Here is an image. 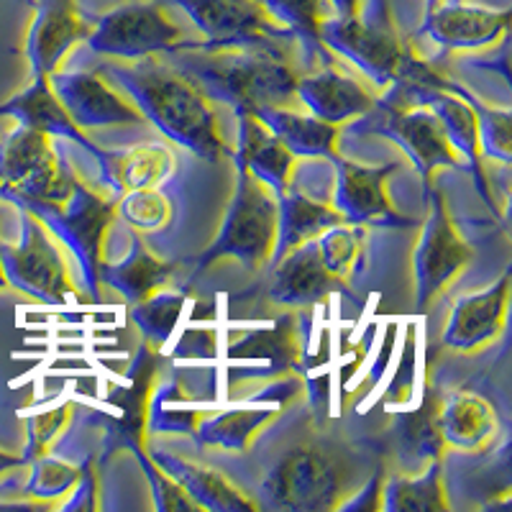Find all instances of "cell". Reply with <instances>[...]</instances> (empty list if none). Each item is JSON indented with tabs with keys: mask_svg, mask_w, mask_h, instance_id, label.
Masks as SVG:
<instances>
[{
	"mask_svg": "<svg viewBox=\"0 0 512 512\" xmlns=\"http://www.w3.org/2000/svg\"><path fill=\"white\" fill-rule=\"evenodd\" d=\"M100 72L134 98L146 121H152L167 139L185 146L187 152L208 162L231 157L208 98L177 67L159 62L157 57H144L134 62H103Z\"/></svg>",
	"mask_w": 512,
	"mask_h": 512,
	"instance_id": "1",
	"label": "cell"
},
{
	"mask_svg": "<svg viewBox=\"0 0 512 512\" xmlns=\"http://www.w3.org/2000/svg\"><path fill=\"white\" fill-rule=\"evenodd\" d=\"M172 67L190 77L208 100H221L236 116L254 113L264 105H290L297 75L287 54L262 49H177L164 54Z\"/></svg>",
	"mask_w": 512,
	"mask_h": 512,
	"instance_id": "2",
	"label": "cell"
},
{
	"mask_svg": "<svg viewBox=\"0 0 512 512\" xmlns=\"http://www.w3.org/2000/svg\"><path fill=\"white\" fill-rule=\"evenodd\" d=\"M320 44L344 57L374 85H431L438 80L392 26L384 0H364L356 16L326 18L320 24Z\"/></svg>",
	"mask_w": 512,
	"mask_h": 512,
	"instance_id": "3",
	"label": "cell"
},
{
	"mask_svg": "<svg viewBox=\"0 0 512 512\" xmlns=\"http://www.w3.org/2000/svg\"><path fill=\"white\" fill-rule=\"evenodd\" d=\"M349 472V459L333 443L318 438L295 443L269 466L259 487L262 507L290 512L338 510L354 484Z\"/></svg>",
	"mask_w": 512,
	"mask_h": 512,
	"instance_id": "4",
	"label": "cell"
},
{
	"mask_svg": "<svg viewBox=\"0 0 512 512\" xmlns=\"http://www.w3.org/2000/svg\"><path fill=\"white\" fill-rule=\"evenodd\" d=\"M75 182V172L54 149L52 136L18 123L0 141V200L18 208L29 203H59Z\"/></svg>",
	"mask_w": 512,
	"mask_h": 512,
	"instance_id": "5",
	"label": "cell"
},
{
	"mask_svg": "<svg viewBox=\"0 0 512 512\" xmlns=\"http://www.w3.org/2000/svg\"><path fill=\"white\" fill-rule=\"evenodd\" d=\"M274 241H277V198L244 164H236L233 203L221 233L198 259V272L208 269L218 259H239L249 269L262 267L272 256Z\"/></svg>",
	"mask_w": 512,
	"mask_h": 512,
	"instance_id": "6",
	"label": "cell"
},
{
	"mask_svg": "<svg viewBox=\"0 0 512 512\" xmlns=\"http://www.w3.org/2000/svg\"><path fill=\"white\" fill-rule=\"evenodd\" d=\"M88 47L100 57L134 62L144 57L195 49L198 41H185L180 26L167 16L162 0H128L93 18Z\"/></svg>",
	"mask_w": 512,
	"mask_h": 512,
	"instance_id": "7",
	"label": "cell"
},
{
	"mask_svg": "<svg viewBox=\"0 0 512 512\" xmlns=\"http://www.w3.org/2000/svg\"><path fill=\"white\" fill-rule=\"evenodd\" d=\"M18 210H29L31 216L54 233L67 249L75 254L82 269V280L95 303L100 300V249H103L105 228L111 226L116 205L95 195L80 180L72 185L67 198L59 203H29Z\"/></svg>",
	"mask_w": 512,
	"mask_h": 512,
	"instance_id": "8",
	"label": "cell"
},
{
	"mask_svg": "<svg viewBox=\"0 0 512 512\" xmlns=\"http://www.w3.org/2000/svg\"><path fill=\"white\" fill-rule=\"evenodd\" d=\"M182 8L205 41L195 49H262L287 54L295 34L280 26L256 0H162Z\"/></svg>",
	"mask_w": 512,
	"mask_h": 512,
	"instance_id": "9",
	"label": "cell"
},
{
	"mask_svg": "<svg viewBox=\"0 0 512 512\" xmlns=\"http://www.w3.org/2000/svg\"><path fill=\"white\" fill-rule=\"evenodd\" d=\"M0 264L8 287L34 297L39 303L64 305L72 300L70 274L64 267L62 251L29 210H21L18 244L0 241Z\"/></svg>",
	"mask_w": 512,
	"mask_h": 512,
	"instance_id": "10",
	"label": "cell"
},
{
	"mask_svg": "<svg viewBox=\"0 0 512 512\" xmlns=\"http://www.w3.org/2000/svg\"><path fill=\"white\" fill-rule=\"evenodd\" d=\"M356 131L395 141L402 152L413 159L415 169L423 177L425 190H431V177L438 167H459L441 123L425 105L410 111L390 100H382L364 113V121L356 126Z\"/></svg>",
	"mask_w": 512,
	"mask_h": 512,
	"instance_id": "11",
	"label": "cell"
},
{
	"mask_svg": "<svg viewBox=\"0 0 512 512\" xmlns=\"http://www.w3.org/2000/svg\"><path fill=\"white\" fill-rule=\"evenodd\" d=\"M425 198L431 203V216L425 221L418 249H415V305L418 310L428 308L433 297L472 259V249L456 233L454 221L448 218L441 192L425 190Z\"/></svg>",
	"mask_w": 512,
	"mask_h": 512,
	"instance_id": "12",
	"label": "cell"
},
{
	"mask_svg": "<svg viewBox=\"0 0 512 512\" xmlns=\"http://www.w3.org/2000/svg\"><path fill=\"white\" fill-rule=\"evenodd\" d=\"M336 167V192H333V208L341 213L351 226H384V228H408V218H402L390 205L384 192V182L395 172V164L384 167H361L333 154Z\"/></svg>",
	"mask_w": 512,
	"mask_h": 512,
	"instance_id": "13",
	"label": "cell"
},
{
	"mask_svg": "<svg viewBox=\"0 0 512 512\" xmlns=\"http://www.w3.org/2000/svg\"><path fill=\"white\" fill-rule=\"evenodd\" d=\"M231 361V384L241 379H274L300 364V338L292 315H282L269 328L233 336L226 351Z\"/></svg>",
	"mask_w": 512,
	"mask_h": 512,
	"instance_id": "14",
	"label": "cell"
},
{
	"mask_svg": "<svg viewBox=\"0 0 512 512\" xmlns=\"http://www.w3.org/2000/svg\"><path fill=\"white\" fill-rule=\"evenodd\" d=\"M162 356L152 346H141L128 367L126 384L116 387L105 397V405L113 408L111 428L105 433V451L111 454L116 448H128L131 454L144 448L146 408L152 397L154 379H157Z\"/></svg>",
	"mask_w": 512,
	"mask_h": 512,
	"instance_id": "15",
	"label": "cell"
},
{
	"mask_svg": "<svg viewBox=\"0 0 512 512\" xmlns=\"http://www.w3.org/2000/svg\"><path fill=\"white\" fill-rule=\"evenodd\" d=\"M34 21L26 36L31 77H49L72 44L88 39L93 18L85 16L77 0H31Z\"/></svg>",
	"mask_w": 512,
	"mask_h": 512,
	"instance_id": "16",
	"label": "cell"
},
{
	"mask_svg": "<svg viewBox=\"0 0 512 512\" xmlns=\"http://www.w3.org/2000/svg\"><path fill=\"white\" fill-rule=\"evenodd\" d=\"M510 26L507 8H487L464 0H443L425 13L420 34H425L438 47L456 52V49H482L502 39Z\"/></svg>",
	"mask_w": 512,
	"mask_h": 512,
	"instance_id": "17",
	"label": "cell"
},
{
	"mask_svg": "<svg viewBox=\"0 0 512 512\" xmlns=\"http://www.w3.org/2000/svg\"><path fill=\"white\" fill-rule=\"evenodd\" d=\"M54 95L67 116L80 128L111 126V123H144V116L123 103L93 72H52L49 75Z\"/></svg>",
	"mask_w": 512,
	"mask_h": 512,
	"instance_id": "18",
	"label": "cell"
},
{
	"mask_svg": "<svg viewBox=\"0 0 512 512\" xmlns=\"http://www.w3.org/2000/svg\"><path fill=\"white\" fill-rule=\"evenodd\" d=\"M408 88L413 90V95L420 100V105H425V108L433 111V116L438 118L451 149H456V152L469 162V172H472L474 177V185H477L484 203H489V208H492V195H489L487 180H484L482 175V162H479L477 118H474L472 108L466 105V100L461 98L456 90L448 88V80H443V77H438L431 85H408Z\"/></svg>",
	"mask_w": 512,
	"mask_h": 512,
	"instance_id": "19",
	"label": "cell"
},
{
	"mask_svg": "<svg viewBox=\"0 0 512 512\" xmlns=\"http://www.w3.org/2000/svg\"><path fill=\"white\" fill-rule=\"evenodd\" d=\"M341 285L320 259L318 241H305L287 251L277 259L272 285H269V300L287 308H303V305L320 303L323 297L336 292Z\"/></svg>",
	"mask_w": 512,
	"mask_h": 512,
	"instance_id": "20",
	"label": "cell"
},
{
	"mask_svg": "<svg viewBox=\"0 0 512 512\" xmlns=\"http://www.w3.org/2000/svg\"><path fill=\"white\" fill-rule=\"evenodd\" d=\"M0 116L13 118L21 126L36 128V131L52 136V139L75 141L85 152L93 154L95 159L103 157V149H98L88 136L82 134V128L75 126V121L67 116L59 98L54 95L52 85H49V77H34L29 88L0 105Z\"/></svg>",
	"mask_w": 512,
	"mask_h": 512,
	"instance_id": "21",
	"label": "cell"
},
{
	"mask_svg": "<svg viewBox=\"0 0 512 512\" xmlns=\"http://www.w3.org/2000/svg\"><path fill=\"white\" fill-rule=\"evenodd\" d=\"M507 297H510V274H505L489 290L456 300L454 313L443 331V344L459 351H472L492 341L505 323Z\"/></svg>",
	"mask_w": 512,
	"mask_h": 512,
	"instance_id": "22",
	"label": "cell"
},
{
	"mask_svg": "<svg viewBox=\"0 0 512 512\" xmlns=\"http://www.w3.org/2000/svg\"><path fill=\"white\" fill-rule=\"evenodd\" d=\"M295 95L308 108L310 116L333 123V126L364 116L374 105L372 95L361 88V82L328 67L313 75L297 77Z\"/></svg>",
	"mask_w": 512,
	"mask_h": 512,
	"instance_id": "23",
	"label": "cell"
},
{
	"mask_svg": "<svg viewBox=\"0 0 512 512\" xmlns=\"http://www.w3.org/2000/svg\"><path fill=\"white\" fill-rule=\"evenodd\" d=\"M149 459L167 474L172 482L180 484L185 489V495L190 497L200 510H216V512H249L254 510V502L241 497L236 487H231L223 474L205 469V466L192 464V461L180 459V456L169 454V451H146Z\"/></svg>",
	"mask_w": 512,
	"mask_h": 512,
	"instance_id": "24",
	"label": "cell"
},
{
	"mask_svg": "<svg viewBox=\"0 0 512 512\" xmlns=\"http://www.w3.org/2000/svg\"><path fill=\"white\" fill-rule=\"evenodd\" d=\"M231 159L244 164L256 180L269 187L274 198H282L287 192V177L295 157L251 113L239 116V149L231 152Z\"/></svg>",
	"mask_w": 512,
	"mask_h": 512,
	"instance_id": "25",
	"label": "cell"
},
{
	"mask_svg": "<svg viewBox=\"0 0 512 512\" xmlns=\"http://www.w3.org/2000/svg\"><path fill=\"white\" fill-rule=\"evenodd\" d=\"M100 180L118 195L128 190L159 187L175 175V157L162 144H136L126 152H103Z\"/></svg>",
	"mask_w": 512,
	"mask_h": 512,
	"instance_id": "26",
	"label": "cell"
},
{
	"mask_svg": "<svg viewBox=\"0 0 512 512\" xmlns=\"http://www.w3.org/2000/svg\"><path fill=\"white\" fill-rule=\"evenodd\" d=\"M251 116L267 128L274 139H280L292 157H326L331 159L336 146V126L315 116L290 111L287 105H264Z\"/></svg>",
	"mask_w": 512,
	"mask_h": 512,
	"instance_id": "27",
	"label": "cell"
},
{
	"mask_svg": "<svg viewBox=\"0 0 512 512\" xmlns=\"http://www.w3.org/2000/svg\"><path fill=\"white\" fill-rule=\"evenodd\" d=\"M395 446L397 456L405 469L423 472L425 466L438 461L443 454V431H441V400L438 395H428L420 408L413 413L397 415L395 423Z\"/></svg>",
	"mask_w": 512,
	"mask_h": 512,
	"instance_id": "28",
	"label": "cell"
},
{
	"mask_svg": "<svg viewBox=\"0 0 512 512\" xmlns=\"http://www.w3.org/2000/svg\"><path fill=\"white\" fill-rule=\"evenodd\" d=\"M346 223L336 208L315 203L300 190H287L277 198V241H274V262L282 259L290 249L318 239L328 228Z\"/></svg>",
	"mask_w": 512,
	"mask_h": 512,
	"instance_id": "29",
	"label": "cell"
},
{
	"mask_svg": "<svg viewBox=\"0 0 512 512\" xmlns=\"http://www.w3.org/2000/svg\"><path fill=\"white\" fill-rule=\"evenodd\" d=\"M175 267L146 249L141 244V239L131 241V249L123 256L118 264H100V285L113 287L116 292H121L128 303L136 305L141 300H146L149 295L164 287L172 277Z\"/></svg>",
	"mask_w": 512,
	"mask_h": 512,
	"instance_id": "30",
	"label": "cell"
},
{
	"mask_svg": "<svg viewBox=\"0 0 512 512\" xmlns=\"http://www.w3.org/2000/svg\"><path fill=\"white\" fill-rule=\"evenodd\" d=\"M443 441L464 451H477L497 431L495 410L474 392H454L441 402Z\"/></svg>",
	"mask_w": 512,
	"mask_h": 512,
	"instance_id": "31",
	"label": "cell"
},
{
	"mask_svg": "<svg viewBox=\"0 0 512 512\" xmlns=\"http://www.w3.org/2000/svg\"><path fill=\"white\" fill-rule=\"evenodd\" d=\"M382 510L390 512H436L448 510L441 489V469L438 461L428 464L420 477H400L392 474L382 487Z\"/></svg>",
	"mask_w": 512,
	"mask_h": 512,
	"instance_id": "32",
	"label": "cell"
},
{
	"mask_svg": "<svg viewBox=\"0 0 512 512\" xmlns=\"http://www.w3.org/2000/svg\"><path fill=\"white\" fill-rule=\"evenodd\" d=\"M277 415V410L269 408H241L231 413H221L216 418H203L195 428L200 446L223 448V451H246L251 436L262 425Z\"/></svg>",
	"mask_w": 512,
	"mask_h": 512,
	"instance_id": "33",
	"label": "cell"
},
{
	"mask_svg": "<svg viewBox=\"0 0 512 512\" xmlns=\"http://www.w3.org/2000/svg\"><path fill=\"white\" fill-rule=\"evenodd\" d=\"M203 413L198 400L187 392L185 384L167 382L152 390L146 408V431L152 433H195Z\"/></svg>",
	"mask_w": 512,
	"mask_h": 512,
	"instance_id": "34",
	"label": "cell"
},
{
	"mask_svg": "<svg viewBox=\"0 0 512 512\" xmlns=\"http://www.w3.org/2000/svg\"><path fill=\"white\" fill-rule=\"evenodd\" d=\"M280 26L290 29L295 39L320 49V24L328 18V0H256Z\"/></svg>",
	"mask_w": 512,
	"mask_h": 512,
	"instance_id": "35",
	"label": "cell"
},
{
	"mask_svg": "<svg viewBox=\"0 0 512 512\" xmlns=\"http://www.w3.org/2000/svg\"><path fill=\"white\" fill-rule=\"evenodd\" d=\"M118 216L136 231L157 233L167 228L175 216V205L159 187H144V190L123 192L116 203Z\"/></svg>",
	"mask_w": 512,
	"mask_h": 512,
	"instance_id": "36",
	"label": "cell"
},
{
	"mask_svg": "<svg viewBox=\"0 0 512 512\" xmlns=\"http://www.w3.org/2000/svg\"><path fill=\"white\" fill-rule=\"evenodd\" d=\"M182 308H185V297L177 292H154L146 300L134 305L131 310V320L134 326L144 333V338L152 346H162L172 331H175L177 320H180Z\"/></svg>",
	"mask_w": 512,
	"mask_h": 512,
	"instance_id": "37",
	"label": "cell"
},
{
	"mask_svg": "<svg viewBox=\"0 0 512 512\" xmlns=\"http://www.w3.org/2000/svg\"><path fill=\"white\" fill-rule=\"evenodd\" d=\"M448 88L456 90L461 98L466 100V105L474 111L477 118V134H479V152H484L487 157L497 159V162L507 164L512 159V144H510V111H500V108H489L482 100L474 98L472 93H466L459 85H451Z\"/></svg>",
	"mask_w": 512,
	"mask_h": 512,
	"instance_id": "38",
	"label": "cell"
},
{
	"mask_svg": "<svg viewBox=\"0 0 512 512\" xmlns=\"http://www.w3.org/2000/svg\"><path fill=\"white\" fill-rule=\"evenodd\" d=\"M31 474L26 482V495L36 497V500H54V497L64 495L75 489L77 479H80L82 464H67V461L52 459V456H39V459L29 461Z\"/></svg>",
	"mask_w": 512,
	"mask_h": 512,
	"instance_id": "39",
	"label": "cell"
},
{
	"mask_svg": "<svg viewBox=\"0 0 512 512\" xmlns=\"http://www.w3.org/2000/svg\"><path fill=\"white\" fill-rule=\"evenodd\" d=\"M318 251L320 259L326 264L328 272L333 277H346L349 269L354 267L356 254H359V244H361V233L359 228H349L344 223H338V226L328 228L318 236Z\"/></svg>",
	"mask_w": 512,
	"mask_h": 512,
	"instance_id": "40",
	"label": "cell"
},
{
	"mask_svg": "<svg viewBox=\"0 0 512 512\" xmlns=\"http://www.w3.org/2000/svg\"><path fill=\"white\" fill-rule=\"evenodd\" d=\"M134 456L139 459L141 469H144V474H146V479H149V484H152L154 505H157V510H164V512H169V510H200V507L185 495V489H182L177 482H172V479H169L167 474H164L152 459H149V454H146L144 448H141V451H136Z\"/></svg>",
	"mask_w": 512,
	"mask_h": 512,
	"instance_id": "41",
	"label": "cell"
},
{
	"mask_svg": "<svg viewBox=\"0 0 512 512\" xmlns=\"http://www.w3.org/2000/svg\"><path fill=\"white\" fill-rule=\"evenodd\" d=\"M67 418H70V405H59V408L49 410V413L34 415V418L29 420V441H26L24 451L26 464L47 454V448L52 446L54 438L62 433Z\"/></svg>",
	"mask_w": 512,
	"mask_h": 512,
	"instance_id": "42",
	"label": "cell"
},
{
	"mask_svg": "<svg viewBox=\"0 0 512 512\" xmlns=\"http://www.w3.org/2000/svg\"><path fill=\"white\" fill-rule=\"evenodd\" d=\"M98 484H95V472L90 461L82 464L80 479L75 484V497L67 502V510H95L98 507Z\"/></svg>",
	"mask_w": 512,
	"mask_h": 512,
	"instance_id": "43",
	"label": "cell"
},
{
	"mask_svg": "<svg viewBox=\"0 0 512 512\" xmlns=\"http://www.w3.org/2000/svg\"><path fill=\"white\" fill-rule=\"evenodd\" d=\"M379 482H382V472H374L372 479H369V484L364 487V492H361L356 500L341 502V507H338V510H379V500H374V497L382 495V487H379Z\"/></svg>",
	"mask_w": 512,
	"mask_h": 512,
	"instance_id": "44",
	"label": "cell"
},
{
	"mask_svg": "<svg viewBox=\"0 0 512 512\" xmlns=\"http://www.w3.org/2000/svg\"><path fill=\"white\" fill-rule=\"evenodd\" d=\"M336 16H356L364 0H328Z\"/></svg>",
	"mask_w": 512,
	"mask_h": 512,
	"instance_id": "45",
	"label": "cell"
},
{
	"mask_svg": "<svg viewBox=\"0 0 512 512\" xmlns=\"http://www.w3.org/2000/svg\"><path fill=\"white\" fill-rule=\"evenodd\" d=\"M18 466H26L24 456H13L8 451H0V477L11 472V469H18Z\"/></svg>",
	"mask_w": 512,
	"mask_h": 512,
	"instance_id": "46",
	"label": "cell"
},
{
	"mask_svg": "<svg viewBox=\"0 0 512 512\" xmlns=\"http://www.w3.org/2000/svg\"><path fill=\"white\" fill-rule=\"evenodd\" d=\"M3 287H8V280H6V274H3V264H0V290Z\"/></svg>",
	"mask_w": 512,
	"mask_h": 512,
	"instance_id": "47",
	"label": "cell"
},
{
	"mask_svg": "<svg viewBox=\"0 0 512 512\" xmlns=\"http://www.w3.org/2000/svg\"><path fill=\"white\" fill-rule=\"evenodd\" d=\"M26 3H31V0H26Z\"/></svg>",
	"mask_w": 512,
	"mask_h": 512,
	"instance_id": "48",
	"label": "cell"
}]
</instances>
